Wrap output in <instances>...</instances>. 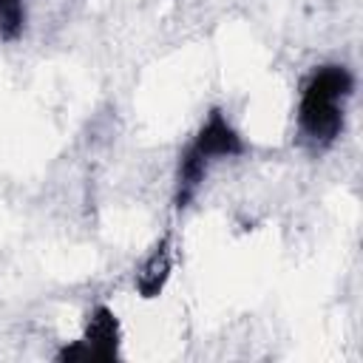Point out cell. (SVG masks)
<instances>
[{
    "instance_id": "6da1fadb",
    "label": "cell",
    "mask_w": 363,
    "mask_h": 363,
    "mask_svg": "<svg viewBox=\"0 0 363 363\" xmlns=\"http://www.w3.org/2000/svg\"><path fill=\"white\" fill-rule=\"evenodd\" d=\"M352 91L354 77L346 65L337 62H326L306 77L298 102V128L312 147L335 145V139L343 130L346 102Z\"/></svg>"
},
{
    "instance_id": "7a4b0ae2",
    "label": "cell",
    "mask_w": 363,
    "mask_h": 363,
    "mask_svg": "<svg viewBox=\"0 0 363 363\" xmlns=\"http://www.w3.org/2000/svg\"><path fill=\"white\" fill-rule=\"evenodd\" d=\"M244 153V139L241 133L227 122V116L216 108L210 111V116L204 119V125L199 128V133L193 136V142L184 147V153L179 156V167H176V193H173V201L176 207H187L210 164L218 162V159H233V156H241Z\"/></svg>"
},
{
    "instance_id": "3957f363",
    "label": "cell",
    "mask_w": 363,
    "mask_h": 363,
    "mask_svg": "<svg viewBox=\"0 0 363 363\" xmlns=\"http://www.w3.org/2000/svg\"><path fill=\"white\" fill-rule=\"evenodd\" d=\"M119 354V320L108 306H94L85 320L82 340L65 346L57 360L68 363H111Z\"/></svg>"
},
{
    "instance_id": "277c9868",
    "label": "cell",
    "mask_w": 363,
    "mask_h": 363,
    "mask_svg": "<svg viewBox=\"0 0 363 363\" xmlns=\"http://www.w3.org/2000/svg\"><path fill=\"white\" fill-rule=\"evenodd\" d=\"M173 269V250H170V235H162V241L145 255V261L136 269V289L142 298H156Z\"/></svg>"
},
{
    "instance_id": "5b68a950",
    "label": "cell",
    "mask_w": 363,
    "mask_h": 363,
    "mask_svg": "<svg viewBox=\"0 0 363 363\" xmlns=\"http://www.w3.org/2000/svg\"><path fill=\"white\" fill-rule=\"evenodd\" d=\"M26 28V0H0V40L14 43Z\"/></svg>"
}]
</instances>
